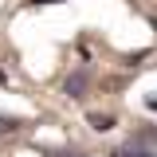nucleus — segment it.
<instances>
[{"label": "nucleus", "mask_w": 157, "mask_h": 157, "mask_svg": "<svg viewBox=\"0 0 157 157\" xmlns=\"http://www.w3.org/2000/svg\"><path fill=\"white\" fill-rule=\"evenodd\" d=\"M110 157H157L153 153V145L149 141H141V137H130V141H122Z\"/></svg>", "instance_id": "obj_1"}, {"label": "nucleus", "mask_w": 157, "mask_h": 157, "mask_svg": "<svg viewBox=\"0 0 157 157\" xmlns=\"http://www.w3.org/2000/svg\"><path fill=\"white\" fill-rule=\"evenodd\" d=\"M63 90H67V98H82V94H86V71H75V75H67Z\"/></svg>", "instance_id": "obj_2"}, {"label": "nucleus", "mask_w": 157, "mask_h": 157, "mask_svg": "<svg viewBox=\"0 0 157 157\" xmlns=\"http://www.w3.org/2000/svg\"><path fill=\"white\" fill-rule=\"evenodd\" d=\"M24 122L20 118H12V114H0V134H12V130H20Z\"/></svg>", "instance_id": "obj_3"}, {"label": "nucleus", "mask_w": 157, "mask_h": 157, "mask_svg": "<svg viewBox=\"0 0 157 157\" xmlns=\"http://www.w3.org/2000/svg\"><path fill=\"white\" fill-rule=\"evenodd\" d=\"M90 126H94V130H102V134H106V130L114 126V118H106V114H90Z\"/></svg>", "instance_id": "obj_4"}, {"label": "nucleus", "mask_w": 157, "mask_h": 157, "mask_svg": "<svg viewBox=\"0 0 157 157\" xmlns=\"http://www.w3.org/2000/svg\"><path fill=\"white\" fill-rule=\"evenodd\" d=\"M47 157H86V153H75V149H51Z\"/></svg>", "instance_id": "obj_5"}, {"label": "nucleus", "mask_w": 157, "mask_h": 157, "mask_svg": "<svg viewBox=\"0 0 157 157\" xmlns=\"http://www.w3.org/2000/svg\"><path fill=\"white\" fill-rule=\"evenodd\" d=\"M36 8H43V4H63V0H32Z\"/></svg>", "instance_id": "obj_6"}, {"label": "nucleus", "mask_w": 157, "mask_h": 157, "mask_svg": "<svg viewBox=\"0 0 157 157\" xmlns=\"http://www.w3.org/2000/svg\"><path fill=\"white\" fill-rule=\"evenodd\" d=\"M145 106H149V110H157V98H145Z\"/></svg>", "instance_id": "obj_7"}, {"label": "nucleus", "mask_w": 157, "mask_h": 157, "mask_svg": "<svg viewBox=\"0 0 157 157\" xmlns=\"http://www.w3.org/2000/svg\"><path fill=\"white\" fill-rule=\"evenodd\" d=\"M0 82H4V71H0Z\"/></svg>", "instance_id": "obj_8"}]
</instances>
